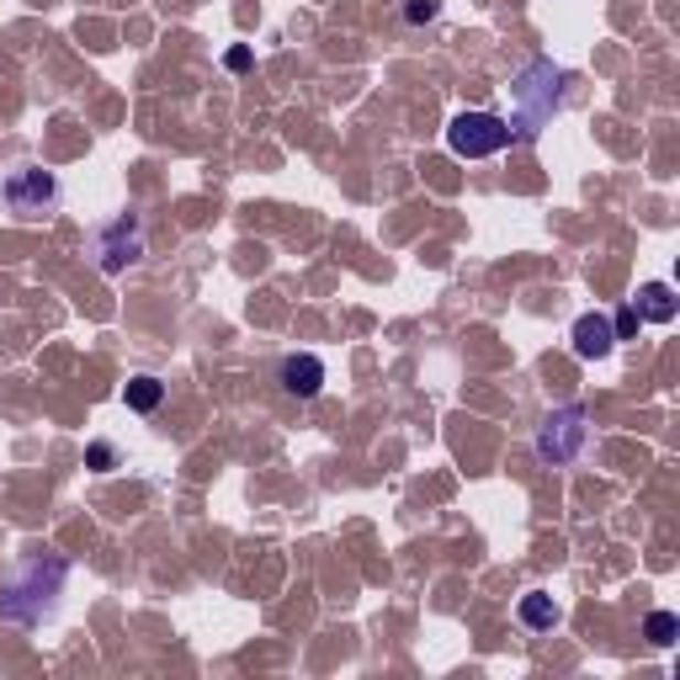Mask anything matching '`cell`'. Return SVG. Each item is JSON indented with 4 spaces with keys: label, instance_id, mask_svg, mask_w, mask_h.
<instances>
[{
    "label": "cell",
    "instance_id": "cell-1",
    "mask_svg": "<svg viewBox=\"0 0 680 680\" xmlns=\"http://www.w3.org/2000/svg\"><path fill=\"white\" fill-rule=\"evenodd\" d=\"M563 107V69L553 60H537L521 80H516V118H510V139L532 144Z\"/></svg>",
    "mask_w": 680,
    "mask_h": 680
},
{
    "label": "cell",
    "instance_id": "cell-2",
    "mask_svg": "<svg viewBox=\"0 0 680 680\" xmlns=\"http://www.w3.org/2000/svg\"><path fill=\"white\" fill-rule=\"evenodd\" d=\"M64 580H69V563L64 559H32L11 585L0 595V617L6 622H43L54 612V595L64 591Z\"/></svg>",
    "mask_w": 680,
    "mask_h": 680
},
{
    "label": "cell",
    "instance_id": "cell-3",
    "mask_svg": "<svg viewBox=\"0 0 680 680\" xmlns=\"http://www.w3.org/2000/svg\"><path fill=\"white\" fill-rule=\"evenodd\" d=\"M585 446H591V410H585V404H563V410H553L537 425V457H542L548 468L580 463Z\"/></svg>",
    "mask_w": 680,
    "mask_h": 680
},
{
    "label": "cell",
    "instance_id": "cell-4",
    "mask_svg": "<svg viewBox=\"0 0 680 680\" xmlns=\"http://www.w3.org/2000/svg\"><path fill=\"white\" fill-rule=\"evenodd\" d=\"M505 144H516V139H510V122L495 118V112H457L446 122V149L457 160H489Z\"/></svg>",
    "mask_w": 680,
    "mask_h": 680
},
{
    "label": "cell",
    "instance_id": "cell-5",
    "mask_svg": "<svg viewBox=\"0 0 680 680\" xmlns=\"http://www.w3.org/2000/svg\"><path fill=\"white\" fill-rule=\"evenodd\" d=\"M6 207L17 218H48L60 207V181L48 171H37V165H22V171L6 176Z\"/></svg>",
    "mask_w": 680,
    "mask_h": 680
},
{
    "label": "cell",
    "instance_id": "cell-6",
    "mask_svg": "<svg viewBox=\"0 0 680 680\" xmlns=\"http://www.w3.org/2000/svg\"><path fill=\"white\" fill-rule=\"evenodd\" d=\"M101 271L107 277H118L122 267H133L139 256H144V229H139V218L133 213H122V218H112L107 229H101Z\"/></svg>",
    "mask_w": 680,
    "mask_h": 680
},
{
    "label": "cell",
    "instance_id": "cell-7",
    "mask_svg": "<svg viewBox=\"0 0 680 680\" xmlns=\"http://www.w3.org/2000/svg\"><path fill=\"white\" fill-rule=\"evenodd\" d=\"M569 341H574V356H580V361H601V356H612V346H617L612 320H606V314H595V309L574 320V335H569Z\"/></svg>",
    "mask_w": 680,
    "mask_h": 680
},
{
    "label": "cell",
    "instance_id": "cell-8",
    "mask_svg": "<svg viewBox=\"0 0 680 680\" xmlns=\"http://www.w3.org/2000/svg\"><path fill=\"white\" fill-rule=\"evenodd\" d=\"M282 388L293 393V399H314L320 388H325V361L314 352H298L282 361Z\"/></svg>",
    "mask_w": 680,
    "mask_h": 680
},
{
    "label": "cell",
    "instance_id": "cell-9",
    "mask_svg": "<svg viewBox=\"0 0 680 680\" xmlns=\"http://www.w3.org/2000/svg\"><path fill=\"white\" fill-rule=\"evenodd\" d=\"M633 309H638V320H649V325H670L676 320V288L670 282H644L638 298H633Z\"/></svg>",
    "mask_w": 680,
    "mask_h": 680
},
{
    "label": "cell",
    "instance_id": "cell-10",
    "mask_svg": "<svg viewBox=\"0 0 680 680\" xmlns=\"http://www.w3.org/2000/svg\"><path fill=\"white\" fill-rule=\"evenodd\" d=\"M516 612H521V622H527V627H532V633H553V627H559V601H553V595L548 591H527L521 595V606H516Z\"/></svg>",
    "mask_w": 680,
    "mask_h": 680
},
{
    "label": "cell",
    "instance_id": "cell-11",
    "mask_svg": "<svg viewBox=\"0 0 680 680\" xmlns=\"http://www.w3.org/2000/svg\"><path fill=\"white\" fill-rule=\"evenodd\" d=\"M160 399H165V384H160V378H149V373H144V378H128V388H122V404H128V410H139V414H149Z\"/></svg>",
    "mask_w": 680,
    "mask_h": 680
},
{
    "label": "cell",
    "instance_id": "cell-12",
    "mask_svg": "<svg viewBox=\"0 0 680 680\" xmlns=\"http://www.w3.org/2000/svg\"><path fill=\"white\" fill-rule=\"evenodd\" d=\"M644 633H649V644H659V649H670V644H676V633H680L676 612H649V622H644Z\"/></svg>",
    "mask_w": 680,
    "mask_h": 680
},
{
    "label": "cell",
    "instance_id": "cell-13",
    "mask_svg": "<svg viewBox=\"0 0 680 680\" xmlns=\"http://www.w3.org/2000/svg\"><path fill=\"white\" fill-rule=\"evenodd\" d=\"M442 17V0H404V22L410 28H425V22H436Z\"/></svg>",
    "mask_w": 680,
    "mask_h": 680
},
{
    "label": "cell",
    "instance_id": "cell-14",
    "mask_svg": "<svg viewBox=\"0 0 680 680\" xmlns=\"http://www.w3.org/2000/svg\"><path fill=\"white\" fill-rule=\"evenodd\" d=\"M86 463H90V474H112V463H118V452H112V446H107V442H90Z\"/></svg>",
    "mask_w": 680,
    "mask_h": 680
},
{
    "label": "cell",
    "instance_id": "cell-15",
    "mask_svg": "<svg viewBox=\"0 0 680 680\" xmlns=\"http://www.w3.org/2000/svg\"><path fill=\"white\" fill-rule=\"evenodd\" d=\"M638 325H644V320H638V309L627 303L617 320H612V335H617V341H633V335H638Z\"/></svg>",
    "mask_w": 680,
    "mask_h": 680
},
{
    "label": "cell",
    "instance_id": "cell-16",
    "mask_svg": "<svg viewBox=\"0 0 680 680\" xmlns=\"http://www.w3.org/2000/svg\"><path fill=\"white\" fill-rule=\"evenodd\" d=\"M224 64H229V69H250V48H229V60Z\"/></svg>",
    "mask_w": 680,
    "mask_h": 680
}]
</instances>
